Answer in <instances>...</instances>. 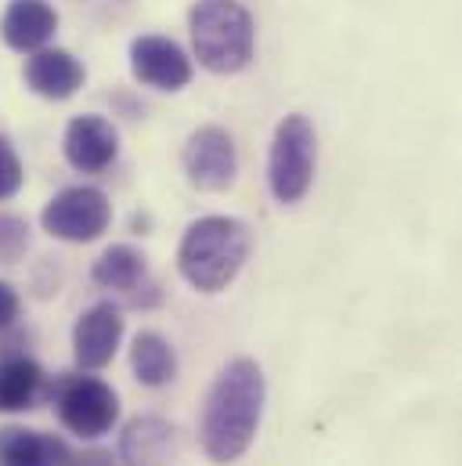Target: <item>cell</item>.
Here are the masks:
<instances>
[{
	"label": "cell",
	"instance_id": "cell-1",
	"mask_svg": "<svg viewBox=\"0 0 462 466\" xmlns=\"http://www.w3.org/2000/svg\"><path fill=\"white\" fill-rule=\"evenodd\" d=\"M264 394V372L253 358H235L217 372L199 420V445L214 463L228 466L246 456L260 427Z\"/></svg>",
	"mask_w": 462,
	"mask_h": 466
},
{
	"label": "cell",
	"instance_id": "cell-2",
	"mask_svg": "<svg viewBox=\"0 0 462 466\" xmlns=\"http://www.w3.org/2000/svg\"><path fill=\"white\" fill-rule=\"evenodd\" d=\"M249 249H253V235L242 221L203 218L188 225V232L181 238L177 268L199 293H221L249 260Z\"/></svg>",
	"mask_w": 462,
	"mask_h": 466
},
{
	"label": "cell",
	"instance_id": "cell-3",
	"mask_svg": "<svg viewBox=\"0 0 462 466\" xmlns=\"http://www.w3.org/2000/svg\"><path fill=\"white\" fill-rule=\"evenodd\" d=\"M192 47L210 73H238L253 58L256 29L238 0H199L188 15Z\"/></svg>",
	"mask_w": 462,
	"mask_h": 466
},
{
	"label": "cell",
	"instance_id": "cell-4",
	"mask_svg": "<svg viewBox=\"0 0 462 466\" xmlns=\"http://www.w3.org/2000/svg\"><path fill=\"white\" fill-rule=\"evenodd\" d=\"M318 163V137L311 119L293 113L278 123L271 156H267V185L278 203H300L315 181Z\"/></svg>",
	"mask_w": 462,
	"mask_h": 466
},
{
	"label": "cell",
	"instance_id": "cell-5",
	"mask_svg": "<svg viewBox=\"0 0 462 466\" xmlns=\"http://www.w3.org/2000/svg\"><path fill=\"white\" fill-rule=\"evenodd\" d=\"M55 409L65 431L84 441L109 434L119 420V398L105 380L95 376H69L55 387Z\"/></svg>",
	"mask_w": 462,
	"mask_h": 466
},
{
	"label": "cell",
	"instance_id": "cell-6",
	"mask_svg": "<svg viewBox=\"0 0 462 466\" xmlns=\"http://www.w3.org/2000/svg\"><path fill=\"white\" fill-rule=\"evenodd\" d=\"M113 221V203L102 188L91 185H73L62 188L40 214L44 232L62 238V242H95Z\"/></svg>",
	"mask_w": 462,
	"mask_h": 466
},
{
	"label": "cell",
	"instance_id": "cell-7",
	"mask_svg": "<svg viewBox=\"0 0 462 466\" xmlns=\"http://www.w3.org/2000/svg\"><path fill=\"white\" fill-rule=\"evenodd\" d=\"M181 163H185L188 181L196 188H203V192H225V188L235 185V174H238L235 141H231L228 130H221V127H199L185 141Z\"/></svg>",
	"mask_w": 462,
	"mask_h": 466
},
{
	"label": "cell",
	"instance_id": "cell-8",
	"mask_svg": "<svg viewBox=\"0 0 462 466\" xmlns=\"http://www.w3.org/2000/svg\"><path fill=\"white\" fill-rule=\"evenodd\" d=\"M130 69L156 91H181L192 80V58L166 36H137L130 44Z\"/></svg>",
	"mask_w": 462,
	"mask_h": 466
},
{
	"label": "cell",
	"instance_id": "cell-9",
	"mask_svg": "<svg viewBox=\"0 0 462 466\" xmlns=\"http://www.w3.org/2000/svg\"><path fill=\"white\" fill-rule=\"evenodd\" d=\"M181 456V434L159 416H137L119 434L123 466H174Z\"/></svg>",
	"mask_w": 462,
	"mask_h": 466
},
{
	"label": "cell",
	"instance_id": "cell-10",
	"mask_svg": "<svg viewBox=\"0 0 462 466\" xmlns=\"http://www.w3.org/2000/svg\"><path fill=\"white\" fill-rule=\"evenodd\" d=\"M123 340V315L113 304H95L91 311L80 315L76 329H73V354H76V365L95 372V369H105L119 350Z\"/></svg>",
	"mask_w": 462,
	"mask_h": 466
},
{
	"label": "cell",
	"instance_id": "cell-11",
	"mask_svg": "<svg viewBox=\"0 0 462 466\" xmlns=\"http://www.w3.org/2000/svg\"><path fill=\"white\" fill-rule=\"evenodd\" d=\"M65 159L80 174H98L105 170L119 152V134L109 119L102 116H76L65 127Z\"/></svg>",
	"mask_w": 462,
	"mask_h": 466
},
{
	"label": "cell",
	"instance_id": "cell-12",
	"mask_svg": "<svg viewBox=\"0 0 462 466\" xmlns=\"http://www.w3.org/2000/svg\"><path fill=\"white\" fill-rule=\"evenodd\" d=\"M80 452H73L62 438L29 431V427H0V466H76Z\"/></svg>",
	"mask_w": 462,
	"mask_h": 466
},
{
	"label": "cell",
	"instance_id": "cell-13",
	"mask_svg": "<svg viewBox=\"0 0 462 466\" xmlns=\"http://www.w3.org/2000/svg\"><path fill=\"white\" fill-rule=\"evenodd\" d=\"M25 84L33 95L51 98V102H65L84 87V66L69 55V51H36L25 62Z\"/></svg>",
	"mask_w": 462,
	"mask_h": 466
},
{
	"label": "cell",
	"instance_id": "cell-14",
	"mask_svg": "<svg viewBox=\"0 0 462 466\" xmlns=\"http://www.w3.org/2000/svg\"><path fill=\"white\" fill-rule=\"evenodd\" d=\"M55 29H58V15L47 0H11L0 22L4 44L15 51H40L55 36Z\"/></svg>",
	"mask_w": 462,
	"mask_h": 466
},
{
	"label": "cell",
	"instance_id": "cell-15",
	"mask_svg": "<svg viewBox=\"0 0 462 466\" xmlns=\"http://www.w3.org/2000/svg\"><path fill=\"white\" fill-rule=\"evenodd\" d=\"M44 372L25 354H0V412H22L33 409L40 394Z\"/></svg>",
	"mask_w": 462,
	"mask_h": 466
},
{
	"label": "cell",
	"instance_id": "cell-16",
	"mask_svg": "<svg viewBox=\"0 0 462 466\" xmlns=\"http://www.w3.org/2000/svg\"><path fill=\"white\" fill-rule=\"evenodd\" d=\"M130 369L145 387H166L177 376V354H174L166 337L145 329L130 344Z\"/></svg>",
	"mask_w": 462,
	"mask_h": 466
},
{
	"label": "cell",
	"instance_id": "cell-17",
	"mask_svg": "<svg viewBox=\"0 0 462 466\" xmlns=\"http://www.w3.org/2000/svg\"><path fill=\"white\" fill-rule=\"evenodd\" d=\"M91 279L102 286V289H134L141 279H145V257L141 249L119 242V246H109L98 260H95V271Z\"/></svg>",
	"mask_w": 462,
	"mask_h": 466
},
{
	"label": "cell",
	"instance_id": "cell-18",
	"mask_svg": "<svg viewBox=\"0 0 462 466\" xmlns=\"http://www.w3.org/2000/svg\"><path fill=\"white\" fill-rule=\"evenodd\" d=\"M22 177H25V174H22V163H18L15 148H11V141L0 137V203L11 199V196H18Z\"/></svg>",
	"mask_w": 462,
	"mask_h": 466
},
{
	"label": "cell",
	"instance_id": "cell-19",
	"mask_svg": "<svg viewBox=\"0 0 462 466\" xmlns=\"http://www.w3.org/2000/svg\"><path fill=\"white\" fill-rule=\"evenodd\" d=\"M15 319H18V293L7 282H0V329H7Z\"/></svg>",
	"mask_w": 462,
	"mask_h": 466
}]
</instances>
